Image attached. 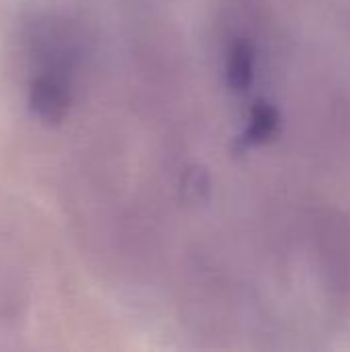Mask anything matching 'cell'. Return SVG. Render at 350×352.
<instances>
[{
    "label": "cell",
    "instance_id": "cell-1",
    "mask_svg": "<svg viewBox=\"0 0 350 352\" xmlns=\"http://www.w3.org/2000/svg\"><path fill=\"white\" fill-rule=\"evenodd\" d=\"M27 101L41 122H62L74 99L80 64V37L74 25L58 16H39L27 29Z\"/></svg>",
    "mask_w": 350,
    "mask_h": 352
},
{
    "label": "cell",
    "instance_id": "cell-2",
    "mask_svg": "<svg viewBox=\"0 0 350 352\" xmlns=\"http://www.w3.org/2000/svg\"><path fill=\"white\" fill-rule=\"evenodd\" d=\"M256 45L248 37H237L225 56V80L233 93H245L256 78Z\"/></svg>",
    "mask_w": 350,
    "mask_h": 352
},
{
    "label": "cell",
    "instance_id": "cell-3",
    "mask_svg": "<svg viewBox=\"0 0 350 352\" xmlns=\"http://www.w3.org/2000/svg\"><path fill=\"white\" fill-rule=\"evenodd\" d=\"M281 130V113L278 109L266 101V99H258L252 109H250V118L248 124L243 128V132L239 134L237 142L241 148H254V146H262L266 142H270Z\"/></svg>",
    "mask_w": 350,
    "mask_h": 352
}]
</instances>
